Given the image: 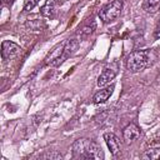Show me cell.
<instances>
[{"label":"cell","instance_id":"obj_1","mask_svg":"<svg viewBox=\"0 0 160 160\" xmlns=\"http://www.w3.org/2000/svg\"><path fill=\"white\" fill-rule=\"evenodd\" d=\"M72 158L74 159H95L102 160L105 158L102 149L90 139H78L74 141L72 146Z\"/></svg>","mask_w":160,"mask_h":160},{"label":"cell","instance_id":"obj_2","mask_svg":"<svg viewBox=\"0 0 160 160\" xmlns=\"http://www.w3.org/2000/svg\"><path fill=\"white\" fill-rule=\"evenodd\" d=\"M151 64V50H135L126 59V68L131 72H139Z\"/></svg>","mask_w":160,"mask_h":160},{"label":"cell","instance_id":"obj_3","mask_svg":"<svg viewBox=\"0 0 160 160\" xmlns=\"http://www.w3.org/2000/svg\"><path fill=\"white\" fill-rule=\"evenodd\" d=\"M121 10H122L121 0H114L101 8V10L99 11V18L102 22L109 24V22L115 21L120 16Z\"/></svg>","mask_w":160,"mask_h":160},{"label":"cell","instance_id":"obj_4","mask_svg":"<svg viewBox=\"0 0 160 160\" xmlns=\"http://www.w3.org/2000/svg\"><path fill=\"white\" fill-rule=\"evenodd\" d=\"M21 52V48L15 44L14 41L5 40L1 44V58L4 61H9L14 58H16Z\"/></svg>","mask_w":160,"mask_h":160},{"label":"cell","instance_id":"obj_5","mask_svg":"<svg viewBox=\"0 0 160 160\" xmlns=\"http://www.w3.org/2000/svg\"><path fill=\"white\" fill-rule=\"evenodd\" d=\"M65 42L58 44L51 52H49L45 58V65H59L62 62V52H64Z\"/></svg>","mask_w":160,"mask_h":160},{"label":"cell","instance_id":"obj_6","mask_svg":"<svg viewBox=\"0 0 160 160\" xmlns=\"http://www.w3.org/2000/svg\"><path fill=\"white\" fill-rule=\"evenodd\" d=\"M140 135H141V130H140V128L136 126L135 124H129V125L122 130L124 140H125L128 144L135 141L136 139H139Z\"/></svg>","mask_w":160,"mask_h":160},{"label":"cell","instance_id":"obj_7","mask_svg":"<svg viewBox=\"0 0 160 160\" xmlns=\"http://www.w3.org/2000/svg\"><path fill=\"white\" fill-rule=\"evenodd\" d=\"M116 76V69H112V68H105L102 70V72L99 75L98 78V86L99 88H104L105 85L110 84L111 80H114V78Z\"/></svg>","mask_w":160,"mask_h":160},{"label":"cell","instance_id":"obj_8","mask_svg":"<svg viewBox=\"0 0 160 160\" xmlns=\"http://www.w3.org/2000/svg\"><path fill=\"white\" fill-rule=\"evenodd\" d=\"M104 140H105V142H106V145H108L110 152H111L114 156L118 155L119 151H120V141H119V139L116 138V135L112 134V132H105V134H104Z\"/></svg>","mask_w":160,"mask_h":160},{"label":"cell","instance_id":"obj_9","mask_svg":"<svg viewBox=\"0 0 160 160\" xmlns=\"http://www.w3.org/2000/svg\"><path fill=\"white\" fill-rule=\"evenodd\" d=\"M114 88H115L114 85H110V86H106V88L99 90V91L94 95V98H92L94 104H102V102H105V101L110 98V95L112 94Z\"/></svg>","mask_w":160,"mask_h":160},{"label":"cell","instance_id":"obj_10","mask_svg":"<svg viewBox=\"0 0 160 160\" xmlns=\"http://www.w3.org/2000/svg\"><path fill=\"white\" fill-rule=\"evenodd\" d=\"M79 48V40L78 39H69L65 41V48H64V52H62V61L66 60L68 58H70L75 51L76 49Z\"/></svg>","mask_w":160,"mask_h":160},{"label":"cell","instance_id":"obj_11","mask_svg":"<svg viewBox=\"0 0 160 160\" xmlns=\"http://www.w3.org/2000/svg\"><path fill=\"white\" fill-rule=\"evenodd\" d=\"M142 10L146 14H156L160 11V0H142Z\"/></svg>","mask_w":160,"mask_h":160},{"label":"cell","instance_id":"obj_12","mask_svg":"<svg viewBox=\"0 0 160 160\" xmlns=\"http://www.w3.org/2000/svg\"><path fill=\"white\" fill-rule=\"evenodd\" d=\"M55 6H56L55 0H46V2H45V4L42 5V8H41V14H42L44 16H48V18L54 16Z\"/></svg>","mask_w":160,"mask_h":160},{"label":"cell","instance_id":"obj_13","mask_svg":"<svg viewBox=\"0 0 160 160\" xmlns=\"http://www.w3.org/2000/svg\"><path fill=\"white\" fill-rule=\"evenodd\" d=\"M142 159L158 160L160 159V149H149L142 154Z\"/></svg>","mask_w":160,"mask_h":160},{"label":"cell","instance_id":"obj_14","mask_svg":"<svg viewBox=\"0 0 160 160\" xmlns=\"http://www.w3.org/2000/svg\"><path fill=\"white\" fill-rule=\"evenodd\" d=\"M95 28H96V22H95L94 19H91L86 22V25H84V28L81 29V34L82 35H89L95 30Z\"/></svg>","mask_w":160,"mask_h":160},{"label":"cell","instance_id":"obj_15","mask_svg":"<svg viewBox=\"0 0 160 160\" xmlns=\"http://www.w3.org/2000/svg\"><path fill=\"white\" fill-rule=\"evenodd\" d=\"M38 4H39V0H26L25 4H24V10H25V11H30V10H32Z\"/></svg>","mask_w":160,"mask_h":160},{"label":"cell","instance_id":"obj_16","mask_svg":"<svg viewBox=\"0 0 160 160\" xmlns=\"http://www.w3.org/2000/svg\"><path fill=\"white\" fill-rule=\"evenodd\" d=\"M154 39H160V19L156 22V26L154 29Z\"/></svg>","mask_w":160,"mask_h":160},{"label":"cell","instance_id":"obj_17","mask_svg":"<svg viewBox=\"0 0 160 160\" xmlns=\"http://www.w3.org/2000/svg\"><path fill=\"white\" fill-rule=\"evenodd\" d=\"M154 141H156V142H160V130L154 135Z\"/></svg>","mask_w":160,"mask_h":160}]
</instances>
